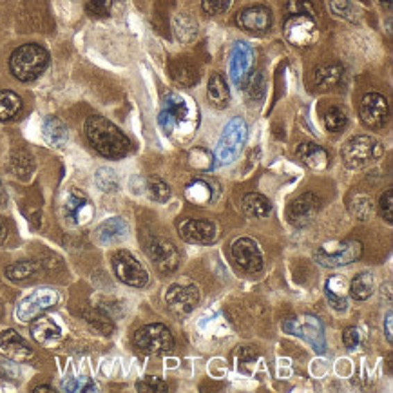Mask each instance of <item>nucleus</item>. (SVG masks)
I'll return each instance as SVG.
<instances>
[{
  "mask_svg": "<svg viewBox=\"0 0 393 393\" xmlns=\"http://www.w3.org/2000/svg\"><path fill=\"white\" fill-rule=\"evenodd\" d=\"M158 125L169 138H181L192 135L198 127V107L181 93H169L163 98V106L158 115Z\"/></svg>",
  "mask_w": 393,
  "mask_h": 393,
  "instance_id": "f257e3e1",
  "label": "nucleus"
},
{
  "mask_svg": "<svg viewBox=\"0 0 393 393\" xmlns=\"http://www.w3.org/2000/svg\"><path fill=\"white\" fill-rule=\"evenodd\" d=\"M85 136L94 151L106 158H124L131 151V140L103 116H91L85 120Z\"/></svg>",
  "mask_w": 393,
  "mask_h": 393,
  "instance_id": "f03ea898",
  "label": "nucleus"
},
{
  "mask_svg": "<svg viewBox=\"0 0 393 393\" xmlns=\"http://www.w3.org/2000/svg\"><path fill=\"white\" fill-rule=\"evenodd\" d=\"M49 64V55L38 44H26L15 49L10 58V69L13 76L20 82L37 80Z\"/></svg>",
  "mask_w": 393,
  "mask_h": 393,
  "instance_id": "7ed1b4c3",
  "label": "nucleus"
},
{
  "mask_svg": "<svg viewBox=\"0 0 393 393\" xmlns=\"http://www.w3.org/2000/svg\"><path fill=\"white\" fill-rule=\"evenodd\" d=\"M246 136H249V127L246 122L241 116H234L223 127V133L217 140L216 153H214V167L231 165L237 156L241 149L245 145Z\"/></svg>",
  "mask_w": 393,
  "mask_h": 393,
  "instance_id": "20e7f679",
  "label": "nucleus"
},
{
  "mask_svg": "<svg viewBox=\"0 0 393 393\" xmlns=\"http://www.w3.org/2000/svg\"><path fill=\"white\" fill-rule=\"evenodd\" d=\"M384 154V147L379 140H375L374 136H352V138L344 142L341 147V158L342 163L350 171H359L362 167L375 163L381 160Z\"/></svg>",
  "mask_w": 393,
  "mask_h": 393,
  "instance_id": "39448f33",
  "label": "nucleus"
},
{
  "mask_svg": "<svg viewBox=\"0 0 393 393\" xmlns=\"http://www.w3.org/2000/svg\"><path fill=\"white\" fill-rule=\"evenodd\" d=\"M135 344L142 353L147 356H165L174 348V337L171 330L162 323L144 324L135 332Z\"/></svg>",
  "mask_w": 393,
  "mask_h": 393,
  "instance_id": "423d86ee",
  "label": "nucleus"
},
{
  "mask_svg": "<svg viewBox=\"0 0 393 393\" xmlns=\"http://www.w3.org/2000/svg\"><path fill=\"white\" fill-rule=\"evenodd\" d=\"M144 249L147 258L154 263L162 274L176 272L181 263V254L178 246L169 240L158 236H149L144 241Z\"/></svg>",
  "mask_w": 393,
  "mask_h": 393,
  "instance_id": "0eeeda50",
  "label": "nucleus"
},
{
  "mask_svg": "<svg viewBox=\"0 0 393 393\" xmlns=\"http://www.w3.org/2000/svg\"><path fill=\"white\" fill-rule=\"evenodd\" d=\"M362 256V243L357 240L342 241L335 246V250H328L326 246H319L314 252V259L321 267L326 269H339L356 263Z\"/></svg>",
  "mask_w": 393,
  "mask_h": 393,
  "instance_id": "6e6552de",
  "label": "nucleus"
},
{
  "mask_svg": "<svg viewBox=\"0 0 393 393\" xmlns=\"http://www.w3.org/2000/svg\"><path fill=\"white\" fill-rule=\"evenodd\" d=\"M112 270L116 278L133 288H142L149 283V274L145 267L140 263L129 250H118L112 254Z\"/></svg>",
  "mask_w": 393,
  "mask_h": 393,
  "instance_id": "1a4fd4ad",
  "label": "nucleus"
},
{
  "mask_svg": "<svg viewBox=\"0 0 393 393\" xmlns=\"http://www.w3.org/2000/svg\"><path fill=\"white\" fill-rule=\"evenodd\" d=\"M56 303H58V292L55 288H37L17 305L15 317L20 323H29L46 310H49Z\"/></svg>",
  "mask_w": 393,
  "mask_h": 393,
  "instance_id": "9d476101",
  "label": "nucleus"
},
{
  "mask_svg": "<svg viewBox=\"0 0 393 393\" xmlns=\"http://www.w3.org/2000/svg\"><path fill=\"white\" fill-rule=\"evenodd\" d=\"M165 303L169 310L178 315H189L199 303V290L190 283H174L165 290Z\"/></svg>",
  "mask_w": 393,
  "mask_h": 393,
  "instance_id": "9b49d317",
  "label": "nucleus"
},
{
  "mask_svg": "<svg viewBox=\"0 0 393 393\" xmlns=\"http://www.w3.org/2000/svg\"><path fill=\"white\" fill-rule=\"evenodd\" d=\"M321 207H323V199L319 196L314 194V192H305V194L297 196L296 199H292L290 205H288V221L297 228L306 227L317 217V214L321 212Z\"/></svg>",
  "mask_w": 393,
  "mask_h": 393,
  "instance_id": "f8f14e48",
  "label": "nucleus"
},
{
  "mask_svg": "<svg viewBox=\"0 0 393 393\" xmlns=\"http://www.w3.org/2000/svg\"><path fill=\"white\" fill-rule=\"evenodd\" d=\"M231 254L237 269L245 274H258L263 270V254L259 250V245L250 237H240L232 243Z\"/></svg>",
  "mask_w": 393,
  "mask_h": 393,
  "instance_id": "ddd939ff",
  "label": "nucleus"
},
{
  "mask_svg": "<svg viewBox=\"0 0 393 393\" xmlns=\"http://www.w3.org/2000/svg\"><path fill=\"white\" fill-rule=\"evenodd\" d=\"M62 214L64 219L73 227H80L85 225L93 219L94 207L91 203V199L83 194L82 190L71 189L69 194L65 196V201L62 205Z\"/></svg>",
  "mask_w": 393,
  "mask_h": 393,
  "instance_id": "4468645a",
  "label": "nucleus"
},
{
  "mask_svg": "<svg viewBox=\"0 0 393 393\" xmlns=\"http://www.w3.org/2000/svg\"><path fill=\"white\" fill-rule=\"evenodd\" d=\"M254 65V51L246 42H236L232 46L231 56H228V76L236 87L243 89L245 80L249 78L250 71Z\"/></svg>",
  "mask_w": 393,
  "mask_h": 393,
  "instance_id": "2eb2a0df",
  "label": "nucleus"
},
{
  "mask_svg": "<svg viewBox=\"0 0 393 393\" xmlns=\"http://www.w3.org/2000/svg\"><path fill=\"white\" fill-rule=\"evenodd\" d=\"M178 234L181 240L192 245H210L217 240V227L216 223L207 219L185 217L178 223Z\"/></svg>",
  "mask_w": 393,
  "mask_h": 393,
  "instance_id": "dca6fc26",
  "label": "nucleus"
},
{
  "mask_svg": "<svg viewBox=\"0 0 393 393\" xmlns=\"http://www.w3.org/2000/svg\"><path fill=\"white\" fill-rule=\"evenodd\" d=\"M285 38L296 47L312 46L317 38V26L308 15H292L285 24Z\"/></svg>",
  "mask_w": 393,
  "mask_h": 393,
  "instance_id": "f3484780",
  "label": "nucleus"
},
{
  "mask_svg": "<svg viewBox=\"0 0 393 393\" xmlns=\"http://www.w3.org/2000/svg\"><path fill=\"white\" fill-rule=\"evenodd\" d=\"M388 100L379 93H368L361 100L359 115L368 129H381L388 120Z\"/></svg>",
  "mask_w": 393,
  "mask_h": 393,
  "instance_id": "a211bd4d",
  "label": "nucleus"
},
{
  "mask_svg": "<svg viewBox=\"0 0 393 393\" xmlns=\"http://www.w3.org/2000/svg\"><path fill=\"white\" fill-rule=\"evenodd\" d=\"M236 22L241 29L252 35H265L272 28V13L265 6H252L236 15Z\"/></svg>",
  "mask_w": 393,
  "mask_h": 393,
  "instance_id": "6ab92c4d",
  "label": "nucleus"
},
{
  "mask_svg": "<svg viewBox=\"0 0 393 393\" xmlns=\"http://www.w3.org/2000/svg\"><path fill=\"white\" fill-rule=\"evenodd\" d=\"M0 353L15 362H26L33 357L31 346L13 328L0 332Z\"/></svg>",
  "mask_w": 393,
  "mask_h": 393,
  "instance_id": "aec40b11",
  "label": "nucleus"
},
{
  "mask_svg": "<svg viewBox=\"0 0 393 393\" xmlns=\"http://www.w3.org/2000/svg\"><path fill=\"white\" fill-rule=\"evenodd\" d=\"M305 323L301 324V328H292L290 324L285 323L283 324V330L285 332H290V333H296L299 337H306V341L310 342L312 346L315 348V352L317 353H324L326 350V342H324V332H323V324L317 317H305Z\"/></svg>",
  "mask_w": 393,
  "mask_h": 393,
  "instance_id": "412c9836",
  "label": "nucleus"
},
{
  "mask_svg": "<svg viewBox=\"0 0 393 393\" xmlns=\"http://www.w3.org/2000/svg\"><path fill=\"white\" fill-rule=\"evenodd\" d=\"M94 234H97L98 243H102V245H115V243H120L122 240L127 237L129 225H127L124 217H109V219H106V221L98 225Z\"/></svg>",
  "mask_w": 393,
  "mask_h": 393,
  "instance_id": "4be33fe9",
  "label": "nucleus"
},
{
  "mask_svg": "<svg viewBox=\"0 0 393 393\" xmlns=\"http://www.w3.org/2000/svg\"><path fill=\"white\" fill-rule=\"evenodd\" d=\"M296 156L299 158L301 162L305 163L308 169H312V171H324L330 162V154L326 153L321 145L312 144V142L301 144L296 151Z\"/></svg>",
  "mask_w": 393,
  "mask_h": 393,
  "instance_id": "5701e85b",
  "label": "nucleus"
},
{
  "mask_svg": "<svg viewBox=\"0 0 393 393\" xmlns=\"http://www.w3.org/2000/svg\"><path fill=\"white\" fill-rule=\"evenodd\" d=\"M346 290H348V285L342 276H333V278H330L328 281H326L324 296H326L328 305L332 306L335 312H346L348 301H346V294H344Z\"/></svg>",
  "mask_w": 393,
  "mask_h": 393,
  "instance_id": "b1692460",
  "label": "nucleus"
},
{
  "mask_svg": "<svg viewBox=\"0 0 393 393\" xmlns=\"http://www.w3.org/2000/svg\"><path fill=\"white\" fill-rule=\"evenodd\" d=\"M42 135L44 140L51 147L60 149L67 144V138H69V133H67V127H65L64 122L56 116H47L44 124H42Z\"/></svg>",
  "mask_w": 393,
  "mask_h": 393,
  "instance_id": "393cba45",
  "label": "nucleus"
},
{
  "mask_svg": "<svg viewBox=\"0 0 393 393\" xmlns=\"http://www.w3.org/2000/svg\"><path fill=\"white\" fill-rule=\"evenodd\" d=\"M207 98L216 109H227L231 103V89L221 74H212L207 85Z\"/></svg>",
  "mask_w": 393,
  "mask_h": 393,
  "instance_id": "a878e982",
  "label": "nucleus"
},
{
  "mask_svg": "<svg viewBox=\"0 0 393 393\" xmlns=\"http://www.w3.org/2000/svg\"><path fill=\"white\" fill-rule=\"evenodd\" d=\"M29 332H31V337L37 342H40V344H47V342L56 341V339H60L62 335L60 326H58L51 317H38V319L31 324Z\"/></svg>",
  "mask_w": 393,
  "mask_h": 393,
  "instance_id": "bb28decb",
  "label": "nucleus"
},
{
  "mask_svg": "<svg viewBox=\"0 0 393 393\" xmlns=\"http://www.w3.org/2000/svg\"><path fill=\"white\" fill-rule=\"evenodd\" d=\"M243 205V210H245L246 216L256 217V219H263V217H269L272 212V203L267 196L259 194V192H250L243 198L241 201Z\"/></svg>",
  "mask_w": 393,
  "mask_h": 393,
  "instance_id": "cd10ccee",
  "label": "nucleus"
},
{
  "mask_svg": "<svg viewBox=\"0 0 393 393\" xmlns=\"http://www.w3.org/2000/svg\"><path fill=\"white\" fill-rule=\"evenodd\" d=\"M171 74L174 82H178L180 85H183V87H190V85H194V83L199 82L198 69L187 60H183V58H178L176 62H172Z\"/></svg>",
  "mask_w": 393,
  "mask_h": 393,
  "instance_id": "c85d7f7f",
  "label": "nucleus"
},
{
  "mask_svg": "<svg viewBox=\"0 0 393 393\" xmlns=\"http://www.w3.org/2000/svg\"><path fill=\"white\" fill-rule=\"evenodd\" d=\"M374 290H375V281H374V276H371L370 272L357 274L356 278L350 281V285H348V292H350V296H352L356 301L370 299Z\"/></svg>",
  "mask_w": 393,
  "mask_h": 393,
  "instance_id": "c756f323",
  "label": "nucleus"
},
{
  "mask_svg": "<svg viewBox=\"0 0 393 393\" xmlns=\"http://www.w3.org/2000/svg\"><path fill=\"white\" fill-rule=\"evenodd\" d=\"M22 112V98L13 91H0V122H11Z\"/></svg>",
  "mask_w": 393,
  "mask_h": 393,
  "instance_id": "7c9ffc66",
  "label": "nucleus"
},
{
  "mask_svg": "<svg viewBox=\"0 0 393 393\" xmlns=\"http://www.w3.org/2000/svg\"><path fill=\"white\" fill-rule=\"evenodd\" d=\"M185 196L189 201H192L194 205H207L214 199L212 196V185L205 180H194L190 181L185 189Z\"/></svg>",
  "mask_w": 393,
  "mask_h": 393,
  "instance_id": "2f4dec72",
  "label": "nucleus"
},
{
  "mask_svg": "<svg viewBox=\"0 0 393 393\" xmlns=\"http://www.w3.org/2000/svg\"><path fill=\"white\" fill-rule=\"evenodd\" d=\"M243 91H245L250 102H261L265 98V93H267L265 74L261 71H250L249 78L245 80V85H243Z\"/></svg>",
  "mask_w": 393,
  "mask_h": 393,
  "instance_id": "473e14b6",
  "label": "nucleus"
},
{
  "mask_svg": "<svg viewBox=\"0 0 393 393\" xmlns=\"http://www.w3.org/2000/svg\"><path fill=\"white\" fill-rule=\"evenodd\" d=\"M341 78H342L341 65H321V67H317V69L314 71L312 82H314L315 87L326 89L335 85Z\"/></svg>",
  "mask_w": 393,
  "mask_h": 393,
  "instance_id": "72a5a7b5",
  "label": "nucleus"
},
{
  "mask_svg": "<svg viewBox=\"0 0 393 393\" xmlns=\"http://www.w3.org/2000/svg\"><path fill=\"white\" fill-rule=\"evenodd\" d=\"M172 26H174L176 38L183 44H189V42H192L198 37V22L194 19H190L189 15H176Z\"/></svg>",
  "mask_w": 393,
  "mask_h": 393,
  "instance_id": "f704fd0d",
  "label": "nucleus"
},
{
  "mask_svg": "<svg viewBox=\"0 0 393 393\" xmlns=\"http://www.w3.org/2000/svg\"><path fill=\"white\" fill-rule=\"evenodd\" d=\"M38 272V263L35 261H17L6 267V278L13 283H24Z\"/></svg>",
  "mask_w": 393,
  "mask_h": 393,
  "instance_id": "c9c22d12",
  "label": "nucleus"
},
{
  "mask_svg": "<svg viewBox=\"0 0 393 393\" xmlns=\"http://www.w3.org/2000/svg\"><path fill=\"white\" fill-rule=\"evenodd\" d=\"M35 169V162H33L31 154H28L26 151H17V153L11 154L10 158V171L11 174H15L17 178H26L29 176Z\"/></svg>",
  "mask_w": 393,
  "mask_h": 393,
  "instance_id": "e433bc0d",
  "label": "nucleus"
},
{
  "mask_svg": "<svg viewBox=\"0 0 393 393\" xmlns=\"http://www.w3.org/2000/svg\"><path fill=\"white\" fill-rule=\"evenodd\" d=\"M94 183L102 192H116L120 189V180H118V174L115 172V169L111 167H102L98 169L97 174H94Z\"/></svg>",
  "mask_w": 393,
  "mask_h": 393,
  "instance_id": "4c0bfd02",
  "label": "nucleus"
},
{
  "mask_svg": "<svg viewBox=\"0 0 393 393\" xmlns=\"http://www.w3.org/2000/svg\"><path fill=\"white\" fill-rule=\"evenodd\" d=\"M145 187L149 190V198L158 203H165L171 199V187L167 185L165 181L156 176H151L145 180Z\"/></svg>",
  "mask_w": 393,
  "mask_h": 393,
  "instance_id": "58836bf2",
  "label": "nucleus"
},
{
  "mask_svg": "<svg viewBox=\"0 0 393 393\" xmlns=\"http://www.w3.org/2000/svg\"><path fill=\"white\" fill-rule=\"evenodd\" d=\"M346 124L348 116L341 107H330V109H326V112H324V127L330 133H341L346 127Z\"/></svg>",
  "mask_w": 393,
  "mask_h": 393,
  "instance_id": "ea45409f",
  "label": "nucleus"
},
{
  "mask_svg": "<svg viewBox=\"0 0 393 393\" xmlns=\"http://www.w3.org/2000/svg\"><path fill=\"white\" fill-rule=\"evenodd\" d=\"M332 11L337 17L350 20V22H356L359 19V8L353 4V0H332Z\"/></svg>",
  "mask_w": 393,
  "mask_h": 393,
  "instance_id": "a19ab883",
  "label": "nucleus"
},
{
  "mask_svg": "<svg viewBox=\"0 0 393 393\" xmlns=\"http://www.w3.org/2000/svg\"><path fill=\"white\" fill-rule=\"evenodd\" d=\"M189 162L190 165L196 167L198 171H210L214 167V156L208 153L207 149L203 147H196L194 151H190V156H189Z\"/></svg>",
  "mask_w": 393,
  "mask_h": 393,
  "instance_id": "79ce46f5",
  "label": "nucleus"
},
{
  "mask_svg": "<svg viewBox=\"0 0 393 393\" xmlns=\"http://www.w3.org/2000/svg\"><path fill=\"white\" fill-rule=\"evenodd\" d=\"M62 390L71 393H82V392H98V386L87 377H73L62 383Z\"/></svg>",
  "mask_w": 393,
  "mask_h": 393,
  "instance_id": "37998d69",
  "label": "nucleus"
},
{
  "mask_svg": "<svg viewBox=\"0 0 393 393\" xmlns=\"http://www.w3.org/2000/svg\"><path fill=\"white\" fill-rule=\"evenodd\" d=\"M136 390L138 392H158V393H163L169 390L167 383H163L162 379H158V377H153V375H149L145 379H142L140 383H136Z\"/></svg>",
  "mask_w": 393,
  "mask_h": 393,
  "instance_id": "c03bdc74",
  "label": "nucleus"
},
{
  "mask_svg": "<svg viewBox=\"0 0 393 393\" xmlns=\"http://www.w3.org/2000/svg\"><path fill=\"white\" fill-rule=\"evenodd\" d=\"M232 0H201V8L207 15H223L231 8Z\"/></svg>",
  "mask_w": 393,
  "mask_h": 393,
  "instance_id": "a18cd8bd",
  "label": "nucleus"
},
{
  "mask_svg": "<svg viewBox=\"0 0 393 393\" xmlns=\"http://www.w3.org/2000/svg\"><path fill=\"white\" fill-rule=\"evenodd\" d=\"M379 210H381V216L386 219L388 223L393 221V190L388 189L381 196L379 199Z\"/></svg>",
  "mask_w": 393,
  "mask_h": 393,
  "instance_id": "49530a36",
  "label": "nucleus"
},
{
  "mask_svg": "<svg viewBox=\"0 0 393 393\" xmlns=\"http://www.w3.org/2000/svg\"><path fill=\"white\" fill-rule=\"evenodd\" d=\"M87 321L91 324H94L100 332H103V333H109L112 330V323H111V319L107 317V315H103L102 312H91V314L87 315Z\"/></svg>",
  "mask_w": 393,
  "mask_h": 393,
  "instance_id": "de8ad7c7",
  "label": "nucleus"
},
{
  "mask_svg": "<svg viewBox=\"0 0 393 393\" xmlns=\"http://www.w3.org/2000/svg\"><path fill=\"white\" fill-rule=\"evenodd\" d=\"M342 342H344V348H346L348 352H353V350L359 346V342H361L359 330L353 328V326L344 328V332H342Z\"/></svg>",
  "mask_w": 393,
  "mask_h": 393,
  "instance_id": "09e8293b",
  "label": "nucleus"
},
{
  "mask_svg": "<svg viewBox=\"0 0 393 393\" xmlns=\"http://www.w3.org/2000/svg\"><path fill=\"white\" fill-rule=\"evenodd\" d=\"M290 13L292 15H314V8H312L310 0H292L290 2Z\"/></svg>",
  "mask_w": 393,
  "mask_h": 393,
  "instance_id": "8fccbe9b",
  "label": "nucleus"
},
{
  "mask_svg": "<svg viewBox=\"0 0 393 393\" xmlns=\"http://www.w3.org/2000/svg\"><path fill=\"white\" fill-rule=\"evenodd\" d=\"M87 8L94 15H106L107 13V0H85Z\"/></svg>",
  "mask_w": 393,
  "mask_h": 393,
  "instance_id": "3c124183",
  "label": "nucleus"
},
{
  "mask_svg": "<svg viewBox=\"0 0 393 393\" xmlns=\"http://www.w3.org/2000/svg\"><path fill=\"white\" fill-rule=\"evenodd\" d=\"M392 319H393V312L388 310V314H386V321H384V328H386V339H388L390 342H392V339H393Z\"/></svg>",
  "mask_w": 393,
  "mask_h": 393,
  "instance_id": "603ef678",
  "label": "nucleus"
},
{
  "mask_svg": "<svg viewBox=\"0 0 393 393\" xmlns=\"http://www.w3.org/2000/svg\"><path fill=\"white\" fill-rule=\"evenodd\" d=\"M8 240V227H6V223L0 219V245Z\"/></svg>",
  "mask_w": 393,
  "mask_h": 393,
  "instance_id": "864d4df0",
  "label": "nucleus"
},
{
  "mask_svg": "<svg viewBox=\"0 0 393 393\" xmlns=\"http://www.w3.org/2000/svg\"><path fill=\"white\" fill-rule=\"evenodd\" d=\"M35 392H53V388L51 386H47V384H44V386H37Z\"/></svg>",
  "mask_w": 393,
  "mask_h": 393,
  "instance_id": "5fc2aeb1",
  "label": "nucleus"
},
{
  "mask_svg": "<svg viewBox=\"0 0 393 393\" xmlns=\"http://www.w3.org/2000/svg\"><path fill=\"white\" fill-rule=\"evenodd\" d=\"M381 2H383V4L386 2V6H388V8H392V0H381Z\"/></svg>",
  "mask_w": 393,
  "mask_h": 393,
  "instance_id": "6e6d98bb",
  "label": "nucleus"
},
{
  "mask_svg": "<svg viewBox=\"0 0 393 393\" xmlns=\"http://www.w3.org/2000/svg\"><path fill=\"white\" fill-rule=\"evenodd\" d=\"M2 310H4V308H2V301H0V314H2Z\"/></svg>",
  "mask_w": 393,
  "mask_h": 393,
  "instance_id": "4d7b16f0",
  "label": "nucleus"
}]
</instances>
